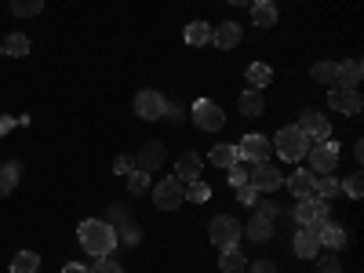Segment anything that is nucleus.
<instances>
[{"label": "nucleus", "instance_id": "nucleus-18", "mask_svg": "<svg viewBox=\"0 0 364 273\" xmlns=\"http://www.w3.org/2000/svg\"><path fill=\"white\" fill-rule=\"evenodd\" d=\"M240 37H245V33H240V26H237V22H223L219 29H211V44H215L219 51L237 48V44H240Z\"/></svg>", "mask_w": 364, "mask_h": 273}, {"label": "nucleus", "instance_id": "nucleus-51", "mask_svg": "<svg viewBox=\"0 0 364 273\" xmlns=\"http://www.w3.org/2000/svg\"><path fill=\"white\" fill-rule=\"evenodd\" d=\"M0 55H4V51H0Z\"/></svg>", "mask_w": 364, "mask_h": 273}, {"label": "nucleus", "instance_id": "nucleus-29", "mask_svg": "<svg viewBox=\"0 0 364 273\" xmlns=\"http://www.w3.org/2000/svg\"><path fill=\"white\" fill-rule=\"evenodd\" d=\"M41 269V255L37 252H18L11 259V273H37Z\"/></svg>", "mask_w": 364, "mask_h": 273}, {"label": "nucleus", "instance_id": "nucleus-25", "mask_svg": "<svg viewBox=\"0 0 364 273\" xmlns=\"http://www.w3.org/2000/svg\"><path fill=\"white\" fill-rule=\"evenodd\" d=\"M245 77H248V84H252V91H262L269 80H273V70L266 66V63H252L248 70H245Z\"/></svg>", "mask_w": 364, "mask_h": 273}, {"label": "nucleus", "instance_id": "nucleus-13", "mask_svg": "<svg viewBox=\"0 0 364 273\" xmlns=\"http://www.w3.org/2000/svg\"><path fill=\"white\" fill-rule=\"evenodd\" d=\"M164 95L161 91H139L135 95V113L142 117V120H161L164 117Z\"/></svg>", "mask_w": 364, "mask_h": 273}, {"label": "nucleus", "instance_id": "nucleus-41", "mask_svg": "<svg viewBox=\"0 0 364 273\" xmlns=\"http://www.w3.org/2000/svg\"><path fill=\"white\" fill-rule=\"evenodd\" d=\"M248 168L252 164H233L230 168V182H233V186H245V182H248Z\"/></svg>", "mask_w": 364, "mask_h": 273}, {"label": "nucleus", "instance_id": "nucleus-24", "mask_svg": "<svg viewBox=\"0 0 364 273\" xmlns=\"http://www.w3.org/2000/svg\"><path fill=\"white\" fill-rule=\"evenodd\" d=\"M0 51L11 55V58H26V55H29V37H26V33H8L4 44H0Z\"/></svg>", "mask_w": 364, "mask_h": 273}, {"label": "nucleus", "instance_id": "nucleus-31", "mask_svg": "<svg viewBox=\"0 0 364 273\" xmlns=\"http://www.w3.org/2000/svg\"><path fill=\"white\" fill-rule=\"evenodd\" d=\"M41 8H44V0H11V11H15L18 18H29V15H41Z\"/></svg>", "mask_w": 364, "mask_h": 273}, {"label": "nucleus", "instance_id": "nucleus-6", "mask_svg": "<svg viewBox=\"0 0 364 273\" xmlns=\"http://www.w3.org/2000/svg\"><path fill=\"white\" fill-rule=\"evenodd\" d=\"M269 154H273V142L266 135H245V139H240V146H237V157L245 161V164H266Z\"/></svg>", "mask_w": 364, "mask_h": 273}, {"label": "nucleus", "instance_id": "nucleus-27", "mask_svg": "<svg viewBox=\"0 0 364 273\" xmlns=\"http://www.w3.org/2000/svg\"><path fill=\"white\" fill-rule=\"evenodd\" d=\"M252 22L259 26V29H269V26H277V4H273V0H269V4H252Z\"/></svg>", "mask_w": 364, "mask_h": 273}, {"label": "nucleus", "instance_id": "nucleus-17", "mask_svg": "<svg viewBox=\"0 0 364 273\" xmlns=\"http://www.w3.org/2000/svg\"><path fill=\"white\" fill-rule=\"evenodd\" d=\"M200 168H204L200 154L186 149V154H178V161H175V178H182V182H197V178H200Z\"/></svg>", "mask_w": 364, "mask_h": 273}, {"label": "nucleus", "instance_id": "nucleus-46", "mask_svg": "<svg viewBox=\"0 0 364 273\" xmlns=\"http://www.w3.org/2000/svg\"><path fill=\"white\" fill-rule=\"evenodd\" d=\"M109 215L117 219V226H128V208H124V204H117V208L109 211Z\"/></svg>", "mask_w": 364, "mask_h": 273}, {"label": "nucleus", "instance_id": "nucleus-11", "mask_svg": "<svg viewBox=\"0 0 364 273\" xmlns=\"http://www.w3.org/2000/svg\"><path fill=\"white\" fill-rule=\"evenodd\" d=\"M328 106L331 109H339V113H346V117H353V113H360V95H357V87H331L328 91Z\"/></svg>", "mask_w": 364, "mask_h": 273}, {"label": "nucleus", "instance_id": "nucleus-3", "mask_svg": "<svg viewBox=\"0 0 364 273\" xmlns=\"http://www.w3.org/2000/svg\"><path fill=\"white\" fill-rule=\"evenodd\" d=\"M306 157H310V171L317 175H331V168L339 164V146L331 142V139H321L306 149Z\"/></svg>", "mask_w": 364, "mask_h": 273}, {"label": "nucleus", "instance_id": "nucleus-1", "mask_svg": "<svg viewBox=\"0 0 364 273\" xmlns=\"http://www.w3.org/2000/svg\"><path fill=\"white\" fill-rule=\"evenodd\" d=\"M77 237H80V248L95 259H102L117 248V230H113V223H102V219H84L77 226Z\"/></svg>", "mask_w": 364, "mask_h": 273}, {"label": "nucleus", "instance_id": "nucleus-16", "mask_svg": "<svg viewBox=\"0 0 364 273\" xmlns=\"http://www.w3.org/2000/svg\"><path fill=\"white\" fill-rule=\"evenodd\" d=\"M291 252H295L299 259H317V255H321L317 233H314V230H306V226H299V230H295V237H291Z\"/></svg>", "mask_w": 364, "mask_h": 273}, {"label": "nucleus", "instance_id": "nucleus-48", "mask_svg": "<svg viewBox=\"0 0 364 273\" xmlns=\"http://www.w3.org/2000/svg\"><path fill=\"white\" fill-rule=\"evenodd\" d=\"M353 157H357V161H364V142H360V139L353 142Z\"/></svg>", "mask_w": 364, "mask_h": 273}, {"label": "nucleus", "instance_id": "nucleus-30", "mask_svg": "<svg viewBox=\"0 0 364 273\" xmlns=\"http://www.w3.org/2000/svg\"><path fill=\"white\" fill-rule=\"evenodd\" d=\"M237 106H240V113H245V117H259L266 106H262V95H259V91H245V95H240L237 99Z\"/></svg>", "mask_w": 364, "mask_h": 273}, {"label": "nucleus", "instance_id": "nucleus-4", "mask_svg": "<svg viewBox=\"0 0 364 273\" xmlns=\"http://www.w3.org/2000/svg\"><path fill=\"white\" fill-rule=\"evenodd\" d=\"M208 237H211V245L215 248H237V240H240V223L233 215H215L208 226Z\"/></svg>", "mask_w": 364, "mask_h": 273}, {"label": "nucleus", "instance_id": "nucleus-45", "mask_svg": "<svg viewBox=\"0 0 364 273\" xmlns=\"http://www.w3.org/2000/svg\"><path fill=\"white\" fill-rule=\"evenodd\" d=\"M15 124H29V120L22 117V120H15V117H0V135H4V132H11Z\"/></svg>", "mask_w": 364, "mask_h": 273}, {"label": "nucleus", "instance_id": "nucleus-47", "mask_svg": "<svg viewBox=\"0 0 364 273\" xmlns=\"http://www.w3.org/2000/svg\"><path fill=\"white\" fill-rule=\"evenodd\" d=\"M63 273H91V269H87V266H80V262H66V266H63Z\"/></svg>", "mask_w": 364, "mask_h": 273}, {"label": "nucleus", "instance_id": "nucleus-44", "mask_svg": "<svg viewBox=\"0 0 364 273\" xmlns=\"http://www.w3.org/2000/svg\"><path fill=\"white\" fill-rule=\"evenodd\" d=\"M164 117L171 120V124H178V120H182V106H178V102H168V106H164Z\"/></svg>", "mask_w": 364, "mask_h": 273}, {"label": "nucleus", "instance_id": "nucleus-39", "mask_svg": "<svg viewBox=\"0 0 364 273\" xmlns=\"http://www.w3.org/2000/svg\"><path fill=\"white\" fill-rule=\"evenodd\" d=\"M91 273H124V269H120L109 255H102V259H95V266H91Z\"/></svg>", "mask_w": 364, "mask_h": 273}, {"label": "nucleus", "instance_id": "nucleus-26", "mask_svg": "<svg viewBox=\"0 0 364 273\" xmlns=\"http://www.w3.org/2000/svg\"><path fill=\"white\" fill-rule=\"evenodd\" d=\"M317 197H321V200L343 197V182H339L336 175H317Z\"/></svg>", "mask_w": 364, "mask_h": 273}, {"label": "nucleus", "instance_id": "nucleus-2", "mask_svg": "<svg viewBox=\"0 0 364 273\" xmlns=\"http://www.w3.org/2000/svg\"><path fill=\"white\" fill-rule=\"evenodd\" d=\"M273 149L281 154V161H288V164H295V161H302L306 157V149H310V139L302 135L295 124L291 128H281L277 135H273Z\"/></svg>", "mask_w": 364, "mask_h": 273}, {"label": "nucleus", "instance_id": "nucleus-36", "mask_svg": "<svg viewBox=\"0 0 364 273\" xmlns=\"http://www.w3.org/2000/svg\"><path fill=\"white\" fill-rule=\"evenodd\" d=\"M343 193H346L350 200H357V197L364 193V178H360V171H353V175L343 182Z\"/></svg>", "mask_w": 364, "mask_h": 273}, {"label": "nucleus", "instance_id": "nucleus-12", "mask_svg": "<svg viewBox=\"0 0 364 273\" xmlns=\"http://www.w3.org/2000/svg\"><path fill=\"white\" fill-rule=\"evenodd\" d=\"M314 233H317V245L321 248H328V252H339L343 245H346V233H343V226L336 223V219H324V223H317L314 226Z\"/></svg>", "mask_w": 364, "mask_h": 273}, {"label": "nucleus", "instance_id": "nucleus-14", "mask_svg": "<svg viewBox=\"0 0 364 273\" xmlns=\"http://www.w3.org/2000/svg\"><path fill=\"white\" fill-rule=\"evenodd\" d=\"M288 193H291V197H299V200L317 197V171H310V168L291 171V178H288Z\"/></svg>", "mask_w": 364, "mask_h": 273}, {"label": "nucleus", "instance_id": "nucleus-33", "mask_svg": "<svg viewBox=\"0 0 364 273\" xmlns=\"http://www.w3.org/2000/svg\"><path fill=\"white\" fill-rule=\"evenodd\" d=\"M186 200H193V204H204V200H211V190H208V182H190L186 186Z\"/></svg>", "mask_w": 364, "mask_h": 273}, {"label": "nucleus", "instance_id": "nucleus-10", "mask_svg": "<svg viewBox=\"0 0 364 273\" xmlns=\"http://www.w3.org/2000/svg\"><path fill=\"white\" fill-rule=\"evenodd\" d=\"M306 139H328L331 135V124H328V117L324 113H317V109H302V117H299V124H295Z\"/></svg>", "mask_w": 364, "mask_h": 273}, {"label": "nucleus", "instance_id": "nucleus-8", "mask_svg": "<svg viewBox=\"0 0 364 273\" xmlns=\"http://www.w3.org/2000/svg\"><path fill=\"white\" fill-rule=\"evenodd\" d=\"M193 120H197V128H204V132H219L226 124V113L211 99H197L193 102Z\"/></svg>", "mask_w": 364, "mask_h": 273}, {"label": "nucleus", "instance_id": "nucleus-23", "mask_svg": "<svg viewBox=\"0 0 364 273\" xmlns=\"http://www.w3.org/2000/svg\"><path fill=\"white\" fill-rule=\"evenodd\" d=\"M18 175H22V164H15V161L0 164V197H8L18 186Z\"/></svg>", "mask_w": 364, "mask_h": 273}, {"label": "nucleus", "instance_id": "nucleus-15", "mask_svg": "<svg viewBox=\"0 0 364 273\" xmlns=\"http://www.w3.org/2000/svg\"><path fill=\"white\" fill-rule=\"evenodd\" d=\"M135 168L139 171H157V168H164V142H157V139H149L142 149H139V157H135Z\"/></svg>", "mask_w": 364, "mask_h": 273}, {"label": "nucleus", "instance_id": "nucleus-28", "mask_svg": "<svg viewBox=\"0 0 364 273\" xmlns=\"http://www.w3.org/2000/svg\"><path fill=\"white\" fill-rule=\"evenodd\" d=\"M182 37H186V44H190V48H200V44H208V41H211V26H208V22H190Z\"/></svg>", "mask_w": 364, "mask_h": 273}, {"label": "nucleus", "instance_id": "nucleus-7", "mask_svg": "<svg viewBox=\"0 0 364 273\" xmlns=\"http://www.w3.org/2000/svg\"><path fill=\"white\" fill-rule=\"evenodd\" d=\"M182 200H186V182H182V178H164L161 182V186L154 190V204L161 208V211H175Z\"/></svg>", "mask_w": 364, "mask_h": 273}, {"label": "nucleus", "instance_id": "nucleus-40", "mask_svg": "<svg viewBox=\"0 0 364 273\" xmlns=\"http://www.w3.org/2000/svg\"><path fill=\"white\" fill-rule=\"evenodd\" d=\"M113 171H117V175H132V171H135V157H128V154H120V157L113 161Z\"/></svg>", "mask_w": 364, "mask_h": 273}, {"label": "nucleus", "instance_id": "nucleus-22", "mask_svg": "<svg viewBox=\"0 0 364 273\" xmlns=\"http://www.w3.org/2000/svg\"><path fill=\"white\" fill-rule=\"evenodd\" d=\"M360 63H357V58H350V63H339V73H336V84L339 87H357L360 84Z\"/></svg>", "mask_w": 364, "mask_h": 273}, {"label": "nucleus", "instance_id": "nucleus-43", "mask_svg": "<svg viewBox=\"0 0 364 273\" xmlns=\"http://www.w3.org/2000/svg\"><path fill=\"white\" fill-rule=\"evenodd\" d=\"M248 273H277V266H273L269 259H259V262L248 266Z\"/></svg>", "mask_w": 364, "mask_h": 273}, {"label": "nucleus", "instance_id": "nucleus-35", "mask_svg": "<svg viewBox=\"0 0 364 273\" xmlns=\"http://www.w3.org/2000/svg\"><path fill=\"white\" fill-rule=\"evenodd\" d=\"M336 73H339V63H317L314 66V80H321V84H331Z\"/></svg>", "mask_w": 364, "mask_h": 273}, {"label": "nucleus", "instance_id": "nucleus-49", "mask_svg": "<svg viewBox=\"0 0 364 273\" xmlns=\"http://www.w3.org/2000/svg\"><path fill=\"white\" fill-rule=\"evenodd\" d=\"M226 4H233V8H248L252 0H226Z\"/></svg>", "mask_w": 364, "mask_h": 273}, {"label": "nucleus", "instance_id": "nucleus-20", "mask_svg": "<svg viewBox=\"0 0 364 273\" xmlns=\"http://www.w3.org/2000/svg\"><path fill=\"white\" fill-rule=\"evenodd\" d=\"M208 161L215 164V168H233L240 157H237V146H226V142H219V146H211V154H208Z\"/></svg>", "mask_w": 364, "mask_h": 273}, {"label": "nucleus", "instance_id": "nucleus-37", "mask_svg": "<svg viewBox=\"0 0 364 273\" xmlns=\"http://www.w3.org/2000/svg\"><path fill=\"white\" fill-rule=\"evenodd\" d=\"M237 200H240V204H248V208H252V204L259 200V190L252 186V182H245V186H237Z\"/></svg>", "mask_w": 364, "mask_h": 273}, {"label": "nucleus", "instance_id": "nucleus-32", "mask_svg": "<svg viewBox=\"0 0 364 273\" xmlns=\"http://www.w3.org/2000/svg\"><path fill=\"white\" fill-rule=\"evenodd\" d=\"M252 208H255V215H259V219H266V223H277V215H281V208L273 204V200H266V197H259Z\"/></svg>", "mask_w": 364, "mask_h": 273}, {"label": "nucleus", "instance_id": "nucleus-21", "mask_svg": "<svg viewBox=\"0 0 364 273\" xmlns=\"http://www.w3.org/2000/svg\"><path fill=\"white\" fill-rule=\"evenodd\" d=\"M240 233H248V240H255V245H266V240L273 237V223H266V219H252V223H245L240 226Z\"/></svg>", "mask_w": 364, "mask_h": 273}, {"label": "nucleus", "instance_id": "nucleus-38", "mask_svg": "<svg viewBox=\"0 0 364 273\" xmlns=\"http://www.w3.org/2000/svg\"><path fill=\"white\" fill-rule=\"evenodd\" d=\"M117 230V240H124V245H139V230L128 223V226H113Z\"/></svg>", "mask_w": 364, "mask_h": 273}, {"label": "nucleus", "instance_id": "nucleus-9", "mask_svg": "<svg viewBox=\"0 0 364 273\" xmlns=\"http://www.w3.org/2000/svg\"><path fill=\"white\" fill-rule=\"evenodd\" d=\"M248 182H252L259 193H273V190H281V182H284V178H281L277 168L266 161V164H252V168H248Z\"/></svg>", "mask_w": 364, "mask_h": 273}, {"label": "nucleus", "instance_id": "nucleus-50", "mask_svg": "<svg viewBox=\"0 0 364 273\" xmlns=\"http://www.w3.org/2000/svg\"><path fill=\"white\" fill-rule=\"evenodd\" d=\"M252 4H269V0H252Z\"/></svg>", "mask_w": 364, "mask_h": 273}, {"label": "nucleus", "instance_id": "nucleus-19", "mask_svg": "<svg viewBox=\"0 0 364 273\" xmlns=\"http://www.w3.org/2000/svg\"><path fill=\"white\" fill-rule=\"evenodd\" d=\"M223 255H219V269L223 273H245L248 269V259H245V252L240 248H219Z\"/></svg>", "mask_w": 364, "mask_h": 273}, {"label": "nucleus", "instance_id": "nucleus-5", "mask_svg": "<svg viewBox=\"0 0 364 273\" xmlns=\"http://www.w3.org/2000/svg\"><path fill=\"white\" fill-rule=\"evenodd\" d=\"M291 219H295L299 226L314 230L317 223H324V219H328V200H321V197H306V200H299V204L291 208Z\"/></svg>", "mask_w": 364, "mask_h": 273}, {"label": "nucleus", "instance_id": "nucleus-34", "mask_svg": "<svg viewBox=\"0 0 364 273\" xmlns=\"http://www.w3.org/2000/svg\"><path fill=\"white\" fill-rule=\"evenodd\" d=\"M146 190H149V175L135 168V171L128 175V193H135V197H139V193H146Z\"/></svg>", "mask_w": 364, "mask_h": 273}, {"label": "nucleus", "instance_id": "nucleus-42", "mask_svg": "<svg viewBox=\"0 0 364 273\" xmlns=\"http://www.w3.org/2000/svg\"><path fill=\"white\" fill-rule=\"evenodd\" d=\"M317 273H343V266H339V259H336V255H321Z\"/></svg>", "mask_w": 364, "mask_h": 273}]
</instances>
